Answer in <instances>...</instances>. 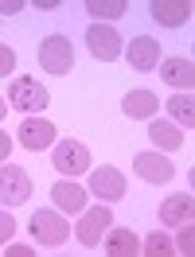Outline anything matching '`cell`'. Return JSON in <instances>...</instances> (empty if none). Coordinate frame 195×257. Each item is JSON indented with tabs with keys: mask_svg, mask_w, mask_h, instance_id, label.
Instances as JSON below:
<instances>
[{
	"mask_svg": "<svg viewBox=\"0 0 195 257\" xmlns=\"http://www.w3.org/2000/svg\"><path fill=\"white\" fill-rule=\"evenodd\" d=\"M39 66L47 70V74H70L74 70V43L66 39L63 32H55V35H47L43 43H39Z\"/></svg>",
	"mask_w": 195,
	"mask_h": 257,
	"instance_id": "1",
	"label": "cell"
},
{
	"mask_svg": "<svg viewBox=\"0 0 195 257\" xmlns=\"http://www.w3.org/2000/svg\"><path fill=\"white\" fill-rule=\"evenodd\" d=\"M28 226H32V238L39 241V245H47V249H55V245H63V241L70 238V226H66L63 210H55V207L35 210Z\"/></svg>",
	"mask_w": 195,
	"mask_h": 257,
	"instance_id": "2",
	"label": "cell"
},
{
	"mask_svg": "<svg viewBox=\"0 0 195 257\" xmlns=\"http://www.w3.org/2000/svg\"><path fill=\"white\" fill-rule=\"evenodd\" d=\"M8 105L20 113H39V109H47L51 105V94H47V86L43 82H35V78H12V86H8Z\"/></svg>",
	"mask_w": 195,
	"mask_h": 257,
	"instance_id": "3",
	"label": "cell"
},
{
	"mask_svg": "<svg viewBox=\"0 0 195 257\" xmlns=\"http://www.w3.org/2000/svg\"><path fill=\"white\" fill-rule=\"evenodd\" d=\"M55 152H51V164L63 172V176H86L90 172V148L82 145V141H70V137H63V141H55Z\"/></svg>",
	"mask_w": 195,
	"mask_h": 257,
	"instance_id": "4",
	"label": "cell"
},
{
	"mask_svg": "<svg viewBox=\"0 0 195 257\" xmlns=\"http://www.w3.org/2000/svg\"><path fill=\"white\" fill-rule=\"evenodd\" d=\"M32 199V176L16 168V164H0V203L4 207H20Z\"/></svg>",
	"mask_w": 195,
	"mask_h": 257,
	"instance_id": "5",
	"label": "cell"
},
{
	"mask_svg": "<svg viewBox=\"0 0 195 257\" xmlns=\"http://www.w3.org/2000/svg\"><path fill=\"white\" fill-rule=\"evenodd\" d=\"M86 51L94 55L98 63H114L121 55V35H117L114 24H90L86 32Z\"/></svg>",
	"mask_w": 195,
	"mask_h": 257,
	"instance_id": "6",
	"label": "cell"
},
{
	"mask_svg": "<svg viewBox=\"0 0 195 257\" xmlns=\"http://www.w3.org/2000/svg\"><path fill=\"white\" fill-rule=\"evenodd\" d=\"M133 168H137V176L141 179H148V183H168V179L176 176V164L168 160L164 152H137L133 156Z\"/></svg>",
	"mask_w": 195,
	"mask_h": 257,
	"instance_id": "7",
	"label": "cell"
},
{
	"mask_svg": "<svg viewBox=\"0 0 195 257\" xmlns=\"http://www.w3.org/2000/svg\"><path fill=\"white\" fill-rule=\"evenodd\" d=\"M114 226V210L110 207H94L82 214L78 222V241L86 245V249H94V245H102V238H106V230Z\"/></svg>",
	"mask_w": 195,
	"mask_h": 257,
	"instance_id": "8",
	"label": "cell"
},
{
	"mask_svg": "<svg viewBox=\"0 0 195 257\" xmlns=\"http://www.w3.org/2000/svg\"><path fill=\"white\" fill-rule=\"evenodd\" d=\"M125 59H129L133 70H156L160 66V43L156 35H137L125 43Z\"/></svg>",
	"mask_w": 195,
	"mask_h": 257,
	"instance_id": "9",
	"label": "cell"
},
{
	"mask_svg": "<svg viewBox=\"0 0 195 257\" xmlns=\"http://www.w3.org/2000/svg\"><path fill=\"white\" fill-rule=\"evenodd\" d=\"M90 191H94L102 203H117V199H125L129 183H125V176H121L117 168H98L94 176H90Z\"/></svg>",
	"mask_w": 195,
	"mask_h": 257,
	"instance_id": "10",
	"label": "cell"
},
{
	"mask_svg": "<svg viewBox=\"0 0 195 257\" xmlns=\"http://www.w3.org/2000/svg\"><path fill=\"white\" fill-rule=\"evenodd\" d=\"M16 141L28 148V152H43V148L55 145V125H51V121H43V117H24Z\"/></svg>",
	"mask_w": 195,
	"mask_h": 257,
	"instance_id": "11",
	"label": "cell"
},
{
	"mask_svg": "<svg viewBox=\"0 0 195 257\" xmlns=\"http://www.w3.org/2000/svg\"><path fill=\"white\" fill-rule=\"evenodd\" d=\"M160 78L168 82L172 90H179V94H191V86H195V63H191V59H183V55L164 59V63H160Z\"/></svg>",
	"mask_w": 195,
	"mask_h": 257,
	"instance_id": "12",
	"label": "cell"
},
{
	"mask_svg": "<svg viewBox=\"0 0 195 257\" xmlns=\"http://www.w3.org/2000/svg\"><path fill=\"white\" fill-rule=\"evenodd\" d=\"M148 137H152L156 152H176V148H183V128H179L176 121H168V117H148Z\"/></svg>",
	"mask_w": 195,
	"mask_h": 257,
	"instance_id": "13",
	"label": "cell"
},
{
	"mask_svg": "<svg viewBox=\"0 0 195 257\" xmlns=\"http://www.w3.org/2000/svg\"><path fill=\"white\" fill-rule=\"evenodd\" d=\"M51 199H55V210H63V214H82L86 210V187H78L74 179H59L51 187Z\"/></svg>",
	"mask_w": 195,
	"mask_h": 257,
	"instance_id": "14",
	"label": "cell"
},
{
	"mask_svg": "<svg viewBox=\"0 0 195 257\" xmlns=\"http://www.w3.org/2000/svg\"><path fill=\"white\" fill-rule=\"evenodd\" d=\"M156 101H160V97L152 94V90L137 86V90H129V94L121 97V109H125V117H133V121H148V117H156Z\"/></svg>",
	"mask_w": 195,
	"mask_h": 257,
	"instance_id": "15",
	"label": "cell"
},
{
	"mask_svg": "<svg viewBox=\"0 0 195 257\" xmlns=\"http://www.w3.org/2000/svg\"><path fill=\"white\" fill-rule=\"evenodd\" d=\"M195 218V199L187 191H179V195H168L160 203V222L168 226H183V222H191Z\"/></svg>",
	"mask_w": 195,
	"mask_h": 257,
	"instance_id": "16",
	"label": "cell"
},
{
	"mask_svg": "<svg viewBox=\"0 0 195 257\" xmlns=\"http://www.w3.org/2000/svg\"><path fill=\"white\" fill-rule=\"evenodd\" d=\"M102 241H106V253H114V257H133V253H141V238L133 234L129 226H110Z\"/></svg>",
	"mask_w": 195,
	"mask_h": 257,
	"instance_id": "17",
	"label": "cell"
},
{
	"mask_svg": "<svg viewBox=\"0 0 195 257\" xmlns=\"http://www.w3.org/2000/svg\"><path fill=\"white\" fill-rule=\"evenodd\" d=\"M148 12H152V20H156L160 28H183V24L191 20V4H168V0H152V4H148Z\"/></svg>",
	"mask_w": 195,
	"mask_h": 257,
	"instance_id": "18",
	"label": "cell"
},
{
	"mask_svg": "<svg viewBox=\"0 0 195 257\" xmlns=\"http://www.w3.org/2000/svg\"><path fill=\"white\" fill-rule=\"evenodd\" d=\"M125 0H86V12H90V20L94 24H114V20L125 16Z\"/></svg>",
	"mask_w": 195,
	"mask_h": 257,
	"instance_id": "19",
	"label": "cell"
},
{
	"mask_svg": "<svg viewBox=\"0 0 195 257\" xmlns=\"http://www.w3.org/2000/svg\"><path fill=\"white\" fill-rule=\"evenodd\" d=\"M168 121H176L179 128H191V125H195V101H191L187 94L168 97Z\"/></svg>",
	"mask_w": 195,
	"mask_h": 257,
	"instance_id": "20",
	"label": "cell"
},
{
	"mask_svg": "<svg viewBox=\"0 0 195 257\" xmlns=\"http://www.w3.org/2000/svg\"><path fill=\"white\" fill-rule=\"evenodd\" d=\"M141 245H145L148 257H168V253H176V241H172V234H164V230H152Z\"/></svg>",
	"mask_w": 195,
	"mask_h": 257,
	"instance_id": "21",
	"label": "cell"
},
{
	"mask_svg": "<svg viewBox=\"0 0 195 257\" xmlns=\"http://www.w3.org/2000/svg\"><path fill=\"white\" fill-rule=\"evenodd\" d=\"M172 241H176V249H179V253H191V249H195V234H191V222H183V226H179V234H176Z\"/></svg>",
	"mask_w": 195,
	"mask_h": 257,
	"instance_id": "22",
	"label": "cell"
},
{
	"mask_svg": "<svg viewBox=\"0 0 195 257\" xmlns=\"http://www.w3.org/2000/svg\"><path fill=\"white\" fill-rule=\"evenodd\" d=\"M12 70H16V51L8 43H0V78H8Z\"/></svg>",
	"mask_w": 195,
	"mask_h": 257,
	"instance_id": "23",
	"label": "cell"
},
{
	"mask_svg": "<svg viewBox=\"0 0 195 257\" xmlns=\"http://www.w3.org/2000/svg\"><path fill=\"white\" fill-rule=\"evenodd\" d=\"M12 234H16V218H12L8 210H0V245H8Z\"/></svg>",
	"mask_w": 195,
	"mask_h": 257,
	"instance_id": "24",
	"label": "cell"
},
{
	"mask_svg": "<svg viewBox=\"0 0 195 257\" xmlns=\"http://www.w3.org/2000/svg\"><path fill=\"white\" fill-rule=\"evenodd\" d=\"M24 8V0H0V16H16Z\"/></svg>",
	"mask_w": 195,
	"mask_h": 257,
	"instance_id": "25",
	"label": "cell"
},
{
	"mask_svg": "<svg viewBox=\"0 0 195 257\" xmlns=\"http://www.w3.org/2000/svg\"><path fill=\"white\" fill-rule=\"evenodd\" d=\"M8 156H12V137L0 128V160H8Z\"/></svg>",
	"mask_w": 195,
	"mask_h": 257,
	"instance_id": "26",
	"label": "cell"
},
{
	"mask_svg": "<svg viewBox=\"0 0 195 257\" xmlns=\"http://www.w3.org/2000/svg\"><path fill=\"white\" fill-rule=\"evenodd\" d=\"M4 257H32V245H8Z\"/></svg>",
	"mask_w": 195,
	"mask_h": 257,
	"instance_id": "27",
	"label": "cell"
},
{
	"mask_svg": "<svg viewBox=\"0 0 195 257\" xmlns=\"http://www.w3.org/2000/svg\"><path fill=\"white\" fill-rule=\"evenodd\" d=\"M4 113H8V101H0V121H4Z\"/></svg>",
	"mask_w": 195,
	"mask_h": 257,
	"instance_id": "28",
	"label": "cell"
}]
</instances>
